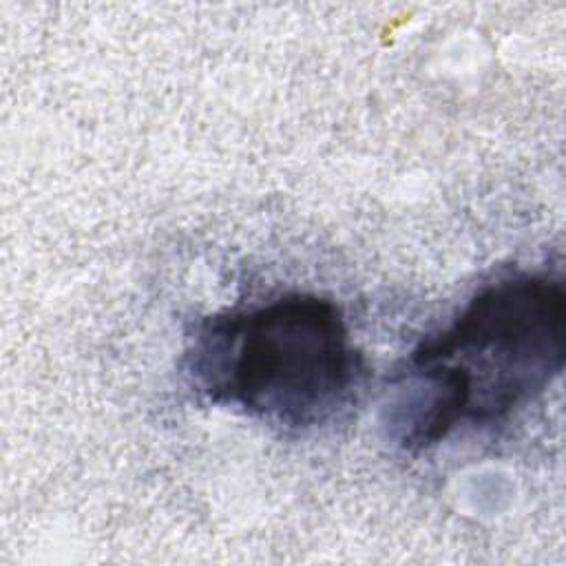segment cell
<instances>
[{"mask_svg": "<svg viewBox=\"0 0 566 566\" xmlns=\"http://www.w3.org/2000/svg\"><path fill=\"white\" fill-rule=\"evenodd\" d=\"M186 374L208 402L287 431L334 420L365 376L340 307L312 292H285L201 318Z\"/></svg>", "mask_w": 566, "mask_h": 566, "instance_id": "7a4b0ae2", "label": "cell"}, {"mask_svg": "<svg viewBox=\"0 0 566 566\" xmlns=\"http://www.w3.org/2000/svg\"><path fill=\"white\" fill-rule=\"evenodd\" d=\"M566 360V290L548 272L497 276L427 334L385 391L382 429L409 453L491 429L535 402Z\"/></svg>", "mask_w": 566, "mask_h": 566, "instance_id": "6da1fadb", "label": "cell"}]
</instances>
